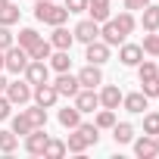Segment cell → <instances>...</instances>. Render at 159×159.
Instances as JSON below:
<instances>
[{
    "instance_id": "44dd1931",
    "label": "cell",
    "mask_w": 159,
    "mask_h": 159,
    "mask_svg": "<svg viewBox=\"0 0 159 159\" xmlns=\"http://www.w3.org/2000/svg\"><path fill=\"white\" fill-rule=\"evenodd\" d=\"M19 150V134L13 131V128H3V131H0V153H3V156H13Z\"/></svg>"
},
{
    "instance_id": "f35d334b",
    "label": "cell",
    "mask_w": 159,
    "mask_h": 159,
    "mask_svg": "<svg viewBox=\"0 0 159 159\" xmlns=\"http://www.w3.org/2000/svg\"><path fill=\"white\" fill-rule=\"evenodd\" d=\"M62 7L69 10V16H72V13H84V10H88V0H66Z\"/></svg>"
},
{
    "instance_id": "9a60e30c",
    "label": "cell",
    "mask_w": 159,
    "mask_h": 159,
    "mask_svg": "<svg viewBox=\"0 0 159 159\" xmlns=\"http://www.w3.org/2000/svg\"><path fill=\"white\" fill-rule=\"evenodd\" d=\"M143 59V50H140V44H119V62L122 66H128V69H134L137 62Z\"/></svg>"
},
{
    "instance_id": "d4e9b609",
    "label": "cell",
    "mask_w": 159,
    "mask_h": 159,
    "mask_svg": "<svg viewBox=\"0 0 159 159\" xmlns=\"http://www.w3.org/2000/svg\"><path fill=\"white\" fill-rule=\"evenodd\" d=\"M56 119H59V125H62V128H69V131H72L78 122H81V112H78V106H66V109H59V112H56Z\"/></svg>"
},
{
    "instance_id": "5bb4252c",
    "label": "cell",
    "mask_w": 159,
    "mask_h": 159,
    "mask_svg": "<svg viewBox=\"0 0 159 159\" xmlns=\"http://www.w3.org/2000/svg\"><path fill=\"white\" fill-rule=\"evenodd\" d=\"M78 84H81V88H91V91H97V88L103 84V72H100V66L88 62L81 72H78Z\"/></svg>"
},
{
    "instance_id": "3957f363",
    "label": "cell",
    "mask_w": 159,
    "mask_h": 159,
    "mask_svg": "<svg viewBox=\"0 0 159 159\" xmlns=\"http://www.w3.org/2000/svg\"><path fill=\"white\" fill-rule=\"evenodd\" d=\"M3 97H7L13 106H28V103H31V84L25 81V78H16V81L7 84Z\"/></svg>"
},
{
    "instance_id": "9c48e42d",
    "label": "cell",
    "mask_w": 159,
    "mask_h": 159,
    "mask_svg": "<svg viewBox=\"0 0 159 159\" xmlns=\"http://www.w3.org/2000/svg\"><path fill=\"white\" fill-rule=\"evenodd\" d=\"M72 34H75V41L91 44V41H97V38H100V22H94V19L88 16V19H81V22L72 28Z\"/></svg>"
},
{
    "instance_id": "2e32d148",
    "label": "cell",
    "mask_w": 159,
    "mask_h": 159,
    "mask_svg": "<svg viewBox=\"0 0 159 159\" xmlns=\"http://www.w3.org/2000/svg\"><path fill=\"white\" fill-rule=\"evenodd\" d=\"M97 94H100V106L103 109H119L122 106V88L119 84H103Z\"/></svg>"
},
{
    "instance_id": "f6af8a7d",
    "label": "cell",
    "mask_w": 159,
    "mask_h": 159,
    "mask_svg": "<svg viewBox=\"0 0 159 159\" xmlns=\"http://www.w3.org/2000/svg\"><path fill=\"white\" fill-rule=\"evenodd\" d=\"M7 3H10V0H0V10H3V7H7Z\"/></svg>"
},
{
    "instance_id": "4fadbf2b",
    "label": "cell",
    "mask_w": 159,
    "mask_h": 159,
    "mask_svg": "<svg viewBox=\"0 0 159 159\" xmlns=\"http://www.w3.org/2000/svg\"><path fill=\"white\" fill-rule=\"evenodd\" d=\"M143 31H159V0H150V3L140 10V22Z\"/></svg>"
},
{
    "instance_id": "ee69618b",
    "label": "cell",
    "mask_w": 159,
    "mask_h": 159,
    "mask_svg": "<svg viewBox=\"0 0 159 159\" xmlns=\"http://www.w3.org/2000/svg\"><path fill=\"white\" fill-rule=\"evenodd\" d=\"M88 3H109V0H88Z\"/></svg>"
},
{
    "instance_id": "83f0119b",
    "label": "cell",
    "mask_w": 159,
    "mask_h": 159,
    "mask_svg": "<svg viewBox=\"0 0 159 159\" xmlns=\"http://www.w3.org/2000/svg\"><path fill=\"white\" fill-rule=\"evenodd\" d=\"M116 122H119V119H116V109H103V106H100L97 116H94V125H97L100 131H109Z\"/></svg>"
},
{
    "instance_id": "bcb514c9",
    "label": "cell",
    "mask_w": 159,
    "mask_h": 159,
    "mask_svg": "<svg viewBox=\"0 0 159 159\" xmlns=\"http://www.w3.org/2000/svg\"><path fill=\"white\" fill-rule=\"evenodd\" d=\"M156 147H159V134H156Z\"/></svg>"
},
{
    "instance_id": "7bdbcfd3",
    "label": "cell",
    "mask_w": 159,
    "mask_h": 159,
    "mask_svg": "<svg viewBox=\"0 0 159 159\" xmlns=\"http://www.w3.org/2000/svg\"><path fill=\"white\" fill-rule=\"evenodd\" d=\"M0 72H3V50H0Z\"/></svg>"
},
{
    "instance_id": "7a4b0ae2",
    "label": "cell",
    "mask_w": 159,
    "mask_h": 159,
    "mask_svg": "<svg viewBox=\"0 0 159 159\" xmlns=\"http://www.w3.org/2000/svg\"><path fill=\"white\" fill-rule=\"evenodd\" d=\"M28 59H31L28 50L19 47V44H13V47L3 50V72H10V75H22L25 66H28Z\"/></svg>"
},
{
    "instance_id": "52a82bcc",
    "label": "cell",
    "mask_w": 159,
    "mask_h": 159,
    "mask_svg": "<svg viewBox=\"0 0 159 159\" xmlns=\"http://www.w3.org/2000/svg\"><path fill=\"white\" fill-rule=\"evenodd\" d=\"M53 88H56L59 97H69V100H72L78 91H81V84H78V75H72V72H56Z\"/></svg>"
},
{
    "instance_id": "ab89813d",
    "label": "cell",
    "mask_w": 159,
    "mask_h": 159,
    "mask_svg": "<svg viewBox=\"0 0 159 159\" xmlns=\"http://www.w3.org/2000/svg\"><path fill=\"white\" fill-rule=\"evenodd\" d=\"M10 116H13V103H10L3 94H0V122H7Z\"/></svg>"
},
{
    "instance_id": "4316f807",
    "label": "cell",
    "mask_w": 159,
    "mask_h": 159,
    "mask_svg": "<svg viewBox=\"0 0 159 159\" xmlns=\"http://www.w3.org/2000/svg\"><path fill=\"white\" fill-rule=\"evenodd\" d=\"M25 116H28V122H31L34 128H47V109H44V106H38V103H28Z\"/></svg>"
},
{
    "instance_id": "60d3db41",
    "label": "cell",
    "mask_w": 159,
    "mask_h": 159,
    "mask_svg": "<svg viewBox=\"0 0 159 159\" xmlns=\"http://www.w3.org/2000/svg\"><path fill=\"white\" fill-rule=\"evenodd\" d=\"M147 3H150V0H125V10H128V13H137V10H143Z\"/></svg>"
},
{
    "instance_id": "cb8c5ba5",
    "label": "cell",
    "mask_w": 159,
    "mask_h": 159,
    "mask_svg": "<svg viewBox=\"0 0 159 159\" xmlns=\"http://www.w3.org/2000/svg\"><path fill=\"white\" fill-rule=\"evenodd\" d=\"M19 19H22V10L16 7V0H10V3L3 7V10H0V25H19Z\"/></svg>"
},
{
    "instance_id": "e0dca14e",
    "label": "cell",
    "mask_w": 159,
    "mask_h": 159,
    "mask_svg": "<svg viewBox=\"0 0 159 159\" xmlns=\"http://www.w3.org/2000/svg\"><path fill=\"white\" fill-rule=\"evenodd\" d=\"M131 143H134V153H137L140 159L159 156V147H156V137H153V134H140V137H134Z\"/></svg>"
},
{
    "instance_id": "74e56055",
    "label": "cell",
    "mask_w": 159,
    "mask_h": 159,
    "mask_svg": "<svg viewBox=\"0 0 159 159\" xmlns=\"http://www.w3.org/2000/svg\"><path fill=\"white\" fill-rule=\"evenodd\" d=\"M13 44H16V34L10 31V25H0V50H7Z\"/></svg>"
},
{
    "instance_id": "5b68a950",
    "label": "cell",
    "mask_w": 159,
    "mask_h": 159,
    "mask_svg": "<svg viewBox=\"0 0 159 159\" xmlns=\"http://www.w3.org/2000/svg\"><path fill=\"white\" fill-rule=\"evenodd\" d=\"M31 100H34L38 106H44V109H53V106L59 103V94H56L53 81H44V84H34V88H31Z\"/></svg>"
},
{
    "instance_id": "6da1fadb",
    "label": "cell",
    "mask_w": 159,
    "mask_h": 159,
    "mask_svg": "<svg viewBox=\"0 0 159 159\" xmlns=\"http://www.w3.org/2000/svg\"><path fill=\"white\" fill-rule=\"evenodd\" d=\"M34 19L44 22V25H66L69 22V10L53 3V0H34Z\"/></svg>"
},
{
    "instance_id": "30bf717a",
    "label": "cell",
    "mask_w": 159,
    "mask_h": 159,
    "mask_svg": "<svg viewBox=\"0 0 159 159\" xmlns=\"http://www.w3.org/2000/svg\"><path fill=\"white\" fill-rule=\"evenodd\" d=\"M100 41H103V44H109V47H119V44H125V41H128V34H125L112 19H106V22H100Z\"/></svg>"
},
{
    "instance_id": "f546056e",
    "label": "cell",
    "mask_w": 159,
    "mask_h": 159,
    "mask_svg": "<svg viewBox=\"0 0 159 159\" xmlns=\"http://www.w3.org/2000/svg\"><path fill=\"white\" fill-rule=\"evenodd\" d=\"M50 53H53V44H50V41H44V38H41V41H34V44L28 47V56H31V59H50Z\"/></svg>"
},
{
    "instance_id": "f1b7e54d",
    "label": "cell",
    "mask_w": 159,
    "mask_h": 159,
    "mask_svg": "<svg viewBox=\"0 0 159 159\" xmlns=\"http://www.w3.org/2000/svg\"><path fill=\"white\" fill-rule=\"evenodd\" d=\"M69 150H66V140H59V137H50L47 140V147H44V159H62Z\"/></svg>"
},
{
    "instance_id": "1f68e13d",
    "label": "cell",
    "mask_w": 159,
    "mask_h": 159,
    "mask_svg": "<svg viewBox=\"0 0 159 159\" xmlns=\"http://www.w3.org/2000/svg\"><path fill=\"white\" fill-rule=\"evenodd\" d=\"M143 53L150 56H159V31H143V44H140Z\"/></svg>"
},
{
    "instance_id": "7dc6e473",
    "label": "cell",
    "mask_w": 159,
    "mask_h": 159,
    "mask_svg": "<svg viewBox=\"0 0 159 159\" xmlns=\"http://www.w3.org/2000/svg\"><path fill=\"white\" fill-rule=\"evenodd\" d=\"M156 75H159V66H156Z\"/></svg>"
},
{
    "instance_id": "e575fe53",
    "label": "cell",
    "mask_w": 159,
    "mask_h": 159,
    "mask_svg": "<svg viewBox=\"0 0 159 159\" xmlns=\"http://www.w3.org/2000/svg\"><path fill=\"white\" fill-rule=\"evenodd\" d=\"M143 134H159V112H143Z\"/></svg>"
},
{
    "instance_id": "8fae6325",
    "label": "cell",
    "mask_w": 159,
    "mask_h": 159,
    "mask_svg": "<svg viewBox=\"0 0 159 159\" xmlns=\"http://www.w3.org/2000/svg\"><path fill=\"white\" fill-rule=\"evenodd\" d=\"M109 53H112V47H109V44H103L100 38H97V41H91V44H84V59H88V62H94V66H103V62L109 59Z\"/></svg>"
},
{
    "instance_id": "7c38bea8",
    "label": "cell",
    "mask_w": 159,
    "mask_h": 159,
    "mask_svg": "<svg viewBox=\"0 0 159 159\" xmlns=\"http://www.w3.org/2000/svg\"><path fill=\"white\" fill-rule=\"evenodd\" d=\"M122 106H125V112H131V116H143V112L150 109V97H143V91L122 94Z\"/></svg>"
},
{
    "instance_id": "603a6c76",
    "label": "cell",
    "mask_w": 159,
    "mask_h": 159,
    "mask_svg": "<svg viewBox=\"0 0 159 159\" xmlns=\"http://www.w3.org/2000/svg\"><path fill=\"white\" fill-rule=\"evenodd\" d=\"M10 128H13V131H16L19 137H25L28 131H34V125L28 122V116H25V109H19L16 116H10Z\"/></svg>"
},
{
    "instance_id": "8d00e7d4",
    "label": "cell",
    "mask_w": 159,
    "mask_h": 159,
    "mask_svg": "<svg viewBox=\"0 0 159 159\" xmlns=\"http://www.w3.org/2000/svg\"><path fill=\"white\" fill-rule=\"evenodd\" d=\"M134 69H137V78H140V81H143V78H153V75H156V62H150V59H140Z\"/></svg>"
},
{
    "instance_id": "b9f144b4",
    "label": "cell",
    "mask_w": 159,
    "mask_h": 159,
    "mask_svg": "<svg viewBox=\"0 0 159 159\" xmlns=\"http://www.w3.org/2000/svg\"><path fill=\"white\" fill-rule=\"evenodd\" d=\"M7 84H10V81H7V78H3V72H0V94L7 91Z\"/></svg>"
},
{
    "instance_id": "ffe728a7",
    "label": "cell",
    "mask_w": 159,
    "mask_h": 159,
    "mask_svg": "<svg viewBox=\"0 0 159 159\" xmlns=\"http://www.w3.org/2000/svg\"><path fill=\"white\" fill-rule=\"evenodd\" d=\"M109 131H112V140H116L119 147H125V143L134 140V125H131V122H116Z\"/></svg>"
},
{
    "instance_id": "d590c367",
    "label": "cell",
    "mask_w": 159,
    "mask_h": 159,
    "mask_svg": "<svg viewBox=\"0 0 159 159\" xmlns=\"http://www.w3.org/2000/svg\"><path fill=\"white\" fill-rule=\"evenodd\" d=\"M66 150H69V153H78V156H81V153H84V150H88V143H84V140H81V137H78V134H75V131H72V134H69V137H66Z\"/></svg>"
},
{
    "instance_id": "484cf974",
    "label": "cell",
    "mask_w": 159,
    "mask_h": 159,
    "mask_svg": "<svg viewBox=\"0 0 159 159\" xmlns=\"http://www.w3.org/2000/svg\"><path fill=\"white\" fill-rule=\"evenodd\" d=\"M88 16L94 22H106L112 19V3H88Z\"/></svg>"
},
{
    "instance_id": "836d02e7",
    "label": "cell",
    "mask_w": 159,
    "mask_h": 159,
    "mask_svg": "<svg viewBox=\"0 0 159 159\" xmlns=\"http://www.w3.org/2000/svg\"><path fill=\"white\" fill-rule=\"evenodd\" d=\"M34 41H41V34H38V28H22V31H19V41H16V44L28 50V47H31Z\"/></svg>"
},
{
    "instance_id": "d6986e66",
    "label": "cell",
    "mask_w": 159,
    "mask_h": 159,
    "mask_svg": "<svg viewBox=\"0 0 159 159\" xmlns=\"http://www.w3.org/2000/svg\"><path fill=\"white\" fill-rule=\"evenodd\" d=\"M72 131H75L78 137H81V140H84L88 147H97V143H100V128H97L94 122H78V125H75Z\"/></svg>"
},
{
    "instance_id": "277c9868",
    "label": "cell",
    "mask_w": 159,
    "mask_h": 159,
    "mask_svg": "<svg viewBox=\"0 0 159 159\" xmlns=\"http://www.w3.org/2000/svg\"><path fill=\"white\" fill-rule=\"evenodd\" d=\"M22 78L34 88V84H44V81H50V66H47V59H28V66H25V72H22Z\"/></svg>"
},
{
    "instance_id": "ac0fdd59",
    "label": "cell",
    "mask_w": 159,
    "mask_h": 159,
    "mask_svg": "<svg viewBox=\"0 0 159 159\" xmlns=\"http://www.w3.org/2000/svg\"><path fill=\"white\" fill-rule=\"evenodd\" d=\"M47 41L53 44V50H72V44H75V34H72L66 25H53V34H50Z\"/></svg>"
},
{
    "instance_id": "7402d4cb",
    "label": "cell",
    "mask_w": 159,
    "mask_h": 159,
    "mask_svg": "<svg viewBox=\"0 0 159 159\" xmlns=\"http://www.w3.org/2000/svg\"><path fill=\"white\" fill-rule=\"evenodd\" d=\"M47 66H50L53 72H69V69H72V56H69V50H53L50 59H47Z\"/></svg>"
},
{
    "instance_id": "8992f818",
    "label": "cell",
    "mask_w": 159,
    "mask_h": 159,
    "mask_svg": "<svg viewBox=\"0 0 159 159\" xmlns=\"http://www.w3.org/2000/svg\"><path fill=\"white\" fill-rule=\"evenodd\" d=\"M22 140H25L22 147H25V153H28V156H44V147H47L50 134H47V128H34V131H28Z\"/></svg>"
},
{
    "instance_id": "4dcf8cb0",
    "label": "cell",
    "mask_w": 159,
    "mask_h": 159,
    "mask_svg": "<svg viewBox=\"0 0 159 159\" xmlns=\"http://www.w3.org/2000/svg\"><path fill=\"white\" fill-rule=\"evenodd\" d=\"M112 22H116V25H119L125 34H131V31L137 28V19H134V13H128V10H122L119 16H112Z\"/></svg>"
},
{
    "instance_id": "d6a6232c",
    "label": "cell",
    "mask_w": 159,
    "mask_h": 159,
    "mask_svg": "<svg viewBox=\"0 0 159 159\" xmlns=\"http://www.w3.org/2000/svg\"><path fill=\"white\" fill-rule=\"evenodd\" d=\"M140 91H143V97H159V75H153V78H143L140 81Z\"/></svg>"
},
{
    "instance_id": "ba28073f",
    "label": "cell",
    "mask_w": 159,
    "mask_h": 159,
    "mask_svg": "<svg viewBox=\"0 0 159 159\" xmlns=\"http://www.w3.org/2000/svg\"><path fill=\"white\" fill-rule=\"evenodd\" d=\"M72 100H75V106H78V112H81V116H88V112H97V109H100V94H97V91H91V88H81Z\"/></svg>"
}]
</instances>
